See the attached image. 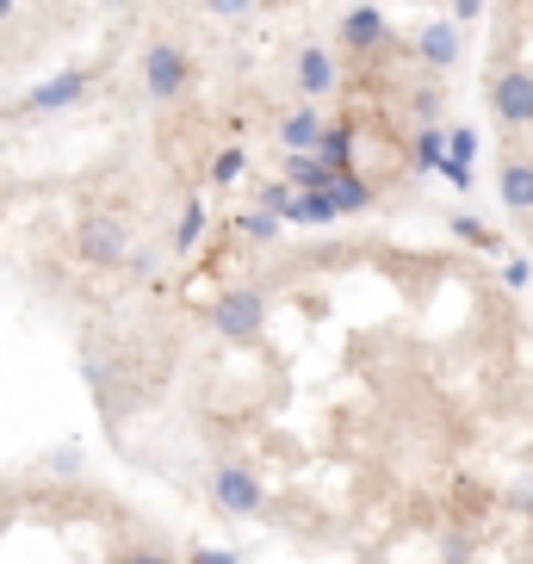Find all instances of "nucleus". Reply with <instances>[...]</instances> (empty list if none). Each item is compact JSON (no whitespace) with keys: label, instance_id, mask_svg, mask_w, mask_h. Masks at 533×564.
Masks as SVG:
<instances>
[{"label":"nucleus","instance_id":"f257e3e1","mask_svg":"<svg viewBox=\"0 0 533 564\" xmlns=\"http://www.w3.org/2000/svg\"><path fill=\"white\" fill-rule=\"evenodd\" d=\"M205 490H211L217 514H230V521H254V514L266 509V484L254 478V465H242V459L211 465V478H205Z\"/></svg>","mask_w":533,"mask_h":564},{"label":"nucleus","instance_id":"f03ea898","mask_svg":"<svg viewBox=\"0 0 533 564\" xmlns=\"http://www.w3.org/2000/svg\"><path fill=\"white\" fill-rule=\"evenodd\" d=\"M193 82H199V68H193V56H186L174 37H155V44H143V94H150L155 106L181 100Z\"/></svg>","mask_w":533,"mask_h":564},{"label":"nucleus","instance_id":"7ed1b4c3","mask_svg":"<svg viewBox=\"0 0 533 564\" xmlns=\"http://www.w3.org/2000/svg\"><path fill=\"white\" fill-rule=\"evenodd\" d=\"M211 329L224 335V341L254 348V341L266 335V292L261 285H230V292L211 304Z\"/></svg>","mask_w":533,"mask_h":564},{"label":"nucleus","instance_id":"20e7f679","mask_svg":"<svg viewBox=\"0 0 533 564\" xmlns=\"http://www.w3.org/2000/svg\"><path fill=\"white\" fill-rule=\"evenodd\" d=\"M75 254H81L87 267H124L131 261V224L112 212H94L75 224Z\"/></svg>","mask_w":533,"mask_h":564},{"label":"nucleus","instance_id":"39448f33","mask_svg":"<svg viewBox=\"0 0 533 564\" xmlns=\"http://www.w3.org/2000/svg\"><path fill=\"white\" fill-rule=\"evenodd\" d=\"M490 112L509 124V131H527L533 124V75L527 68H502L490 82Z\"/></svg>","mask_w":533,"mask_h":564},{"label":"nucleus","instance_id":"423d86ee","mask_svg":"<svg viewBox=\"0 0 533 564\" xmlns=\"http://www.w3.org/2000/svg\"><path fill=\"white\" fill-rule=\"evenodd\" d=\"M87 87H94V68H56L51 82H37L25 100H19V112H63V106L87 100Z\"/></svg>","mask_w":533,"mask_h":564},{"label":"nucleus","instance_id":"0eeeda50","mask_svg":"<svg viewBox=\"0 0 533 564\" xmlns=\"http://www.w3.org/2000/svg\"><path fill=\"white\" fill-rule=\"evenodd\" d=\"M341 51H353V56H367V51H379L384 37H391V25H384V13L379 7H353V13H341Z\"/></svg>","mask_w":533,"mask_h":564},{"label":"nucleus","instance_id":"6e6552de","mask_svg":"<svg viewBox=\"0 0 533 564\" xmlns=\"http://www.w3.org/2000/svg\"><path fill=\"white\" fill-rule=\"evenodd\" d=\"M416 56L428 68H453L459 63V25H453V19H428L416 32Z\"/></svg>","mask_w":533,"mask_h":564},{"label":"nucleus","instance_id":"1a4fd4ad","mask_svg":"<svg viewBox=\"0 0 533 564\" xmlns=\"http://www.w3.org/2000/svg\"><path fill=\"white\" fill-rule=\"evenodd\" d=\"M317 143H323L317 106H298V112L280 118V150H285V155H317Z\"/></svg>","mask_w":533,"mask_h":564},{"label":"nucleus","instance_id":"9d476101","mask_svg":"<svg viewBox=\"0 0 533 564\" xmlns=\"http://www.w3.org/2000/svg\"><path fill=\"white\" fill-rule=\"evenodd\" d=\"M335 56H329V44H304L298 51V87L311 94V100H323V94H335Z\"/></svg>","mask_w":533,"mask_h":564},{"label":"nucleus","instance_id":"9b49d317","mask_svg":"<svg viewBox=\"0 0 533 564\" xmlns=\"http://www.w3.org/2000/svg\"><path fill=\"white\" fill-rule=\"evenodd\" d=\"M497 199L509 205L515 217H527V212H533V162H515V155L502 162V174H497Z\"/></svg>","mask_w":533,"mask_h":564},{"label":"nucleus","instance_id":"f8f14e48","mask_svg":"<svg viewBox=\"0 0 533 564\" xmlns=\"http://www.w3.org/2000/svg\"><path fill=\"white\" fill-rule=\"evenodd\" d=\"M292 193H329L335 181V167L323 162V155H285V174H280Z\"/></svg>","mask_w":533,"mask_h":564},{"label":"nucleus","instance_id":"ddd939ff","mask_svg":"<svg viewBox=\"0 0 533 564\" xmlns=\"http://www.w3.org/2000/svg\"><path fill=\"white\" fill-rule=\"evenodd\" d=\"M372 181L367 174H335L329 181V205H335V217H353V212H372Z\"/></svg>","mask_w":533,"mask_h":564},{"label":"nucleus","instance_id":"4468645a","mask_svg":"<svg viewBox=\"0 0 533 564\" xmlns=\"http://www.w3.org/2000/svg\"><path fill=\"white\" fill-rule=\"evenodd\" d=\"M323 224H335L329 193H292V205H285V230H323Z\"/></svg>","mask_w":533,"mask_h":564},{"label":"nucleus","instance_id":"2eb2a0df","mask_svg":"<svg viewBox=\"0 0 533 564\" xmlns=\"http://www.w3.org/2000/svg\"><path fill=\"white\" fill-rule=\"evenodd\" d=\"M205 224H211V212H205V199L193 193V199L181 205V217H174V254H193L205 242Z\"/></svg>","mask_w":533,"mask_h":564},{"label":"nucleus","instance_id":"dca6fc26","mask_svg":"<svg viewBox=\"0 0 533 564\" xmlns=\"http://www.w3.org/2000/svg\"><path fill=\"white\" fill-rule=\"evenodd\" d=\"M236 236L254 242V249H273V242L285 236V224L273 212H261V205H249V212H236Z\"/></svg>","mask_w":533,"mask_h":564},{"label":"nucleus","instance_id":"f3484780","mask_svg":"<svg viewBox=\"0 0 533 564\" xmlns=\"http://www.w3.org/2000/svg\"><path fill=\"white\" fill-rule=\"evenodd\" d=\"M317 155L335 167V174H353V124H348V118H341V124H323Z\"/></svg>","mask_w":533,"mask_h":564},{"label":"nucleus","instance_id":"a211bd4d","mask_svg":"<svg viewBox=\"0 0 533 564\" xmlns=\"http://www.w3.org/2000/svg\"><path fill=\"white\" fill-rule=\"evenodd\" d=\"M242 181H249V150L242 143H224L211 155V186H242Z\"/></svg>","mask_w":533,"mask_h":564},{"label":"nucleus","instance_id":"6ab92c4d","mask_svg":"<svg viewBox=\"0 0 533 564\" xmlns=\"http://www.w3.org/2000/svg\"><path fill=\"white\" fill-rule=\"evenodd\" d=\"M440 162H447V131L428 124V131H416V167L422 174H440Z\"/></svg>","mask_w":533,"mask_h":564},{"label":"nucleus","instance_id":"aec40b11","mask_svg":"<svg viewBox=\"0 0 533 564\" xmlns=\"http://www.w3.org/2000/svg\"><path fill=\"white\" fill-rule=\"evenodd\" d=\"M447 230H453V236H466L471 249H497V230H490V224H478L471 212H459V217L447 224Z\"/></svg>","mask_w":533,"mask_h":564},{"label":"nucleus","instance_id":"412c9836","mask_svg":"<svg viewBox=\"0 0 533 564\" xmlns=\"http://www.w3.org/2000/svg\"><path fill=\"white\" fill-rule=\"evenodd\" d=\"M254 205H261V212H273V217L285 224V205H292V186H285V181H261V186H254Z\"/></svg>","mask_w":533,"mask_h":564},{"label":"nucleus","instance_id":"4be33fe9","mask_svg":"<svg viewBox=\"0 0 533 564\" xmlns=\"http://www.w3.org/2000/svg\"><path fill=\"white\" fill-rule=\"evenodd\" d=\"M447 155L471 167V155H478V131H471V124H447Z\"/></svg>","mask_w":533,"mask_h":564},{"label":"nucleus","instance_id":"5701e85b","mask_svg":"<svg viewBox=\"0 0 533 564\" xmlns=\"http://www.w3.org/2000/svg\"><path fill=\"white\" fill-rule=\"evenodd\" d=\"M112 564H181V558L162 546H124V552H112Z\"/></svg>","mask_w":533,"mask_h":564},{"label":"nucleus","instance_id":"b1692460","mask_svg":"<svg viewBox=\"0 0 533 564\" xmlns=\"http://www.w3.org/2000/svg\"><path fill=\"white\" fill-rule=\"evenodd\" d=\"M199 7H205L211 19H249L254 7H261V0H199Z\"/></svg>","mask_w":533,"mask_h":564},{"label":"nucleus","instance_id":"393cba45","mask_svg":"<svg viewBox=\"0 0 533 564\" xmlns=\"http://www.w3.org/2000/svg\"><path fill=\"white\" fill-rule=\"evenodd\" d=\"M186 564H242V552L236 546H193V558Z\"/></svg>","mask_w":533,"mask_h":564},{"label":"nucleus","instance_id":"a878e982","mask_svg":"<svg viewBox=\"0 0 533 564\" xmlns=\"http://www.w3.org/2000/svg\"><path fill=\"white\" fill-rule=\"evenodd\" d=\"M416 118H422V131L440 118V87H422V94H416Z\"/></svg>","mask_w":533,"mask_h":564},{"label":"nucleus","instance_id":"bb28decb","mask_svg":"<svg viewBox=\"0 0 533 564\" xmlns=\"http://www.w3.org/2000/svg\"><path fill=\"white\" fill-rule=\"evenodd\" d=\"M440 181L466 193V186H471V167H466V162H453V155H447V162H440Z\"/></svg>","mask_w":533,"mask_h":564},{"label":"nucleus","instance_id":"cd10ccee","mask_svg":"<svg viewBox=\"0 0 533 564\" xmlns=\"http://www.w3.org/2000/svg\"><path fill=\"white\" fill-rule=\"evenodd\" d=\"M466 540H459V533H447V546H440V558H447V564H466Z\"/></svg>","mask_w":533,"mask_h":564},{"label":"nucleus","instance_id":"c85d7f7f","mask_svg":"<svg viewBox=\"0 0 533 564\" xmlns=\"http://www.w3.org/2000/svg\"><path fill=\"white\" fill-rule=\"evenodd\" d=\"M478 13H483V0H453V19H459V25H471Z\"/></svg>","mask_w":533,"mask_h":564},{"label":"nucleus","instance_id":"c756f323","mask_svg":"<svg viewBox=\"0 0 533 564\" xmlns=\"http://www.w3.org/2000/svg\"><path fill=\"white\" fill-rule=\"evenodd\" d=\"M502 280H509V285H527V261H521V254H515V261L502 267Z\"/></svg>","mask_w":533,"mask_h":564},{"label":"nucleus","instance_id":"7c9ffc66","mask_svg":"<svg viewBox=\"0 0 533 564\" xmlns=\"http://www.w3.org/2000/svg\"><path fill=\"white\" fill-rule=\"evenodd\" d=\"M7 533H13V502L0 497V546H7Z\"/></svg>","mask_w":533,"mask_h":564},{"label":"nucleus","instance_id":"2f4dec72","mask_svg":"<svg viewBox=\"0 0 533 564\" xmlns=\"http://www.w3.org/2000/svg\"><path fill=\"white\" fill-rule=\"evenodd\" d=\"M515 509H533V484H521V490H515Z\"/></svg>","mask_w":533,"mask_h":564},{"label":"nucleus","instance_id":"473e14b6","mask_svg":"<svg viewBox=\"0 0 533 564\" xmlns=\"http://www.w3.org/2000/svg\"><path fill=\"white\" fill-rule=\"evenodd\" d=\"M13 7H19V0H0V19H13Z\"/></svg>","mask_w":533,"mask_h":564},{"label":"nucleus","instance_id":"72a5a7b5","mask_svg":"<svg viewBox=\"0 0 533 564\" xmlns=\"http://www.w3.org/2000/svg\"><path fill=\"white\" fill-rule=\"evenodd\" d=\"M398 7H416V0H398Z\"/></svg>","mask_w":533,"mask_h":564},{"label":"nucleus","instance_id":"f704fd0d","mask_svg":"<svg viewBox=\"0 0 533 564\" xmlns=\"http://www.w3.org/2000/svg\"><path fill=\"white\" fill-rule=\"evenodd\" d=\"M0 118H7V100H0Z\"/></svg>","mask_w":533,"mask_h":564}]
</instances>
